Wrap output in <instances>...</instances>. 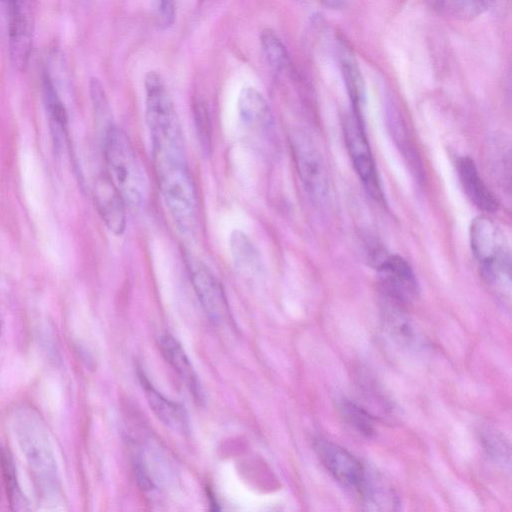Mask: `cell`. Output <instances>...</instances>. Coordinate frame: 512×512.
<instances>
[{
    "mask_svg": "<svg viewBox=\"0 0 512 512\" xmlns=\"http://www.w3.org/2000/svg\"><path fill=\"white\" fill-rule=\"evenodd\" d=\"M368 253L373 267L380 274L382 294L404 304L416 296L417 281L405 259L387 254L380 248H372Z\"/></svg>",
    "mask_w": 512,
    "mask_h": 512,
    "instance_id": "obj_7",
    "label": "cell"
},
{
    "mask_svg": "<svg viewBox=\"0 0 512 512\" xmlns=\"http://www.w3.org/2000/svg\"><path fill=\"white\" fill-rule=\"evenodd\" d=\"M7 14L10 60L15 69L22 71L27 67L31 54L30 26L20 2L10 8Z\"/></svg>",
    "mask_w": 512,
    "mask_h": 512,
    "instance_id": "obj_11",
    "label": "cell"
},
{
    "mask_svg": "<svg viewBox=\"0 0 512 512\" xmlns=\"http://www.w3.org/2000/svg\"><path fill=\"white\" fill-rule=\"evenodd\" d=\"M161 351L177 375L197 401H202V390L197 375L180 343L169 334L160 338Z\"/></svg>",
    "mask_w": 512,
    "mask_h": 512,
    "instance_id": "obj_14",
    "label": "cell"
},
{
    "mask_svg": "<svg viewBox=\"0 0 512 512\" xmlns=\"http://www.w3.org/2000/svg\"><path fill=\"white\" fill-rule=\"evenodd\" d=\"M19 2V0H0V3H2L6 9H10L11 7H13L15 4H17Z\"/></svg>",
    "mask_w": 512,
    "mask_h": 512,
    "instance_id": "obj_29",
    "label": "cell"
},
{
    "mask_svg": "<svg viewBox=\"0 0 512 512\" xmlns=\"http://www.w3.org/2000/svg\"><path fill=\"white\" fill-rule=\"evenodd\" d=\"M339 59L353 114L357 118L362 119L364 82L357 61L345 43H341L339 46Z\"/></svg>",
    "mask_w": 512,
    "mask_h": 512,
    "instance_id": "obj_16",
    "label": "cell"
},
{
    "mask_svg": "<svg viewBox=\"0 0 512 512\" xmlns=\"http://www.w3.org/2000/svg\"><path fill=\"white\" fill-rule=\"evenodd\" d=\"M456 168L464 191L474 205L485 212H495L498 201L482 180L474 161L467 156L459 157Z\"/></svg>",
    "mask_w": 512,
    "mask_h": 512,
    "instance_id": "obj_12",
    "label": "cell"
},
{
    "mask_svg": "<svg viewBox=\"0 0 512 512\" xmlns=\"http://www.w3.org/2000/svg\"><path fill=\"white\" fill-rule=\"evenodd\" d=\"M338 409L344 421L358 433L370 437L375 433L372 415L358 404L343 399L338 403Z\"/></svg>",
    "mask_w": 512,
    "mask_h": 512,
    "instance_id": "obj_24",
    "label": "cell"
},
{
    "mask_svg": "<svg viewBox=\"0 0 512 512\" xmlns=\"http://www.w3.org/2000/svg\"><path fill=\"white\" fill-rule=\"evenodd\" d=\"M313 447L328 473L344 488L356 493L367 475L363 464L345 448L329 440L315 439Z\"/></svg>",
    "mask_w": 512,
    "mask_h": 512,
    "instance_id": "obj_8",
    "label": "cell"
},
{
    "mask_svg": "<svg viewBox=\"0 0 512 512\" xmlns=\"http://www.w3.org/2000/svg\"><path fill=\"white\" fill-rule=\"evenodd\" d=\"M324 6L331 9H339L345 4V0H319Z\"/></svg>",
    "mask_w": 512,
    "mask_h": 512,
    "instance_id": "obj_28",
    "label": "cell"
},
{
    "mask_svg": "<svg viewBox=\"0 0 512 512\" xmlns=\"http://www.w3.org/2000/svg\"><path fill=\"white\" fill-rule=\"evenodd\" d=\"M109 177L130 206H140L147 197V179L126 133L112 125L102 137Z\"/></svg>",
    "mask_w": 512,
    "mask_h": 512,
    "instance_id": "obj_2",
    "label": "cell"
},
{
    "mask_svg": "<svg viewBox=\"0 0 512 512\" xmlns=\"http://www.w3.org/2000/svg\"><path fill=\"white\" fill-rule=\"evenodd\" d=\"M381 314L387 332L399 343L408 344L414 333L404 303L382 294Z\"/></svg>",
    "mask_w": 512,
    "mask_h": 512,
    "instance_id": "obj_17",
    "label": "cell"
},
{
    "mask_svg": "<svg viewBox=\"0 0 512 512\" xmlns=\"http://www.w3.org/2000/svg\"><path fill=\"white\" fill-rule=\"evenodd\" d=\"M439 13L458 19L470 21L481 15L486 7L485 0H428Z\"/></svg>",
    "mask_w": 512,
    "mask_h": 512,
    "instance_id": "obj_21",
    "label": "cell"
},
{
    "mask_svg": "<svg viewBox=\"0 0 512 512\" xmlns=\"http://www.w3.org/2000/svg\"><path fill=\"white\" fill-rule=\"evenodd\" d=\"M176 15L175 0H158V24L165 29L173 24Z\"/></svg>",
    "mask_w": 512,
    "mask_h": 512,
    "instance_id": "obj_26",
    "label": "cell"
},
{
    "mask_svg": "<svg viewBox=\"0 0 512 512\" xmlns=\"http://www.w3.org/2000/svg\"><path fill=\"white\" fill-rule=\"evenodd\" d=\"M484 441L487 443L486 447L489 450L490 454L494 457L498 456L500 458H504L505 455V445L499 437L495 435L488 434L484 437Z\"/></svg>",
    "mask_w": 512,
    "mask_h": 512,
    "instance_id": "obj_27",
    "label": "cell"
},
{
    "mask_svg": "<svg viewBox=\"0 0 512 512\" xmlns=\"http://www.w3.org/2000/svg\"><path fill=\"white\" fill-rule=\"evenodd\" d=\"M16 433L21 448L42 491L58 487L57 469L48 435L40 419L24 410L15 419Z\"/></svg>",
    "mask_w": 512,
    "mask_h": 512,
    "instance_id": "obj_4",
    "label": "cell"
},
{
    "mask_svg": "<svg viewBox=\"0 0 512 512\" xmlns=\"http://www.w3.org/2000/svg\"><path fill=\"white\" fill-rule=\"evenodd\" d=\"M290 148L302 185L316 205L326 204L329 181L321 151L314 139L304 130L296 129L289 137Z\"/></svg>",
    "mask_w": 512,
    "mask_h": 512,
    "instance_id": "obj_5",
    "label": "cell"
},
{
    "mask_svg": "<svg viewBox=\"0 0 512 512\" xmlns=\"http://www.w3.org/2000/svg\"><path fill=\"white\" fill-rule=\"evenodd\" d=\"M96 209L107 229L120 236L126 227V202L109 175L99 176L93 185Z\"/></svg>",
    "mask_w": 512,
    "mask_h": 512,
    "instance_id": "obj_10",
    "label": "cell"
},
{
    "mask_svg": "<svg viewBox=\"0 0 512 512\" xmlns=\"http://www.w3.org/2000/svg\"><path fill=\"white\" fill-rule=\"evenodd\" d=\"M188 267L193 289L207 316L215 323H227L230 311L221 283L200 261L189 259Z\"/></svg>",
    "mask_w": 512,
    "mask_h": 512,
    "instance_id": "obj_9",
    "label": "cell"
},
{
    "mask_svg": "<svg viewBox=\"0 0 512 512\" xmlns=\"http://www.w3.org/2000/svg\"><path fill=\"white\" fill-rule=\"evenodd\" d=\"M154 165L165 205L183 233L196 223L197 196L186 158L155 160Z\"/></svg>",
    "mask_w": 512,
    "mask_h": 512,
    "instance_id": "obj_3",
    "label": "cell"
},
{
    "mask_svg": "<svg viewBox=\"0 0 512 512\" xmlns=\"http://www.w3.org/2000/svg\"><path fill=\"white\" fill-rule=\"evenodd\" d=\"M89 91L95 124L99 128L102 138L106 131L114 125L109 101L101 82L95 77L90 79Z\"/></svg>",
    "mask_w": 512,
    "mask_h": 512,
    "instance_id": "obj_23",
    "label": "cell"
},
{
    "mask_svg": "<svg viewBox=\"0 0 512 512\" xmlns=\"http://www.w3.org/2000/svg\"><path fill=\"white\" fill-rule=\"evenodd\" d=\"M343 136L354 169L369 194L380 201L383 198L375 161L365 134L363 120L353 113L344 118Z\"/></svg>",
    "mask_w": 512,
    "mask_h": 512,
    "instance_id": "obj_6",
    "label": "cell"
},
{
    "mask_svg": "<svg viewBox=\"0 0 512 512\" xmlns=\"http://www.w3.org/2000/svg\"><path fill=\"white\" fill-rule=\"evenodd\" d=\"M470 245L482 277L502 295L510 293L511 249L501 228L489 217L478 216L470 225Z\"/></svg>",
    "mask_w": 512,
    "mask_h": 512,
    "instance_id": "obj_1",
    "label": "cell"
},
{
    "mask_svg": "<svg viewBox=\"0 0 512 512\" xmlns=\"http://www.w3.org/2000/svg\"><path fill=\"white\" fill-rule=\"evenodd\" d=\"M42 93L53 141L59 149L65 139L67 114L49 73L43 75Z\"/></svg>",
    "mask_w": 512,
    "mask_h": 512,
    "instance_id": "obj_15",
    "label": "cell"
},
{
    "mask_svg": "<svg viewBox=\"0 0 512 512\" xmlns=\"http://www.w3.org/2000/svg\"><path fill=\"white\" fill-rule=\"evenodd\" d=\"M229 247L238 269L253 272L259 267V251L246 233L238 229L233 230L229 238Z\"/></svg>",
    "mask_w": 512,
    "mask_h": 512,
    "instance_id": "obj_20",
    "label": "cell"
},
{
    "mask_svg": "<svg viewBox=\"0 0 512 512\" xmlns=\"http://www.w3.org/2000/svg\"><path fill=\"white\" fill-rule=\"evenodd\" d=\"M193 110L199 141L204 151L207 152L211 147V129L206 105L202 100H197Z\"/></svg>",
    "mask_w": 512,
    "mask_h": 512,
    "instance_id": "obj_25",
    "label": "cell"
},
{
    "mask_svg": "<svg viewBox=\"0 0 512 512\" xmlns=\"http://www.w3.org/2000/svg\"><path fill=\"white\" fill-rule=\"evenodd\" d=\"M138 375L148 404L155 416L171 430L186 432L188 428V419L183 407L161 395L160 392L151 385L147 377L142 372H139Z\"/></svg>",
    "mask_w": 512,
    "mask_h": 512,
    "instance_id": "obj_13",
    "label": "cell"
},
{
    "mask_svg": "<svg viewBox=\"0 0 512 512\" xmlns=\"http://www.w3.org/2000/svg\"><path fill=\"white\" fill-rule=\"evenodd\" d=\"M260 44L269 66L276 72H283L290 66L288 51L278 37L270 28H265L260 33Z\"/></svg>",
    "mask_w": 512,
    "mask_h": 512,
    "instance_id": "obj_22",
    "label": "cell"
},
{
    "mask_svg": "<svg viewBox=\"0 0 512 512\" xmlns=\"http://www.w3.org/2000/svg\"><path fill=\"white\" fill-rule=\"evenodd\" d=\"M356 494L360 502L369 510L392 509V505L396 504L391 489L369 472Z\"/></svg>",
    "mask_w": 512,
    "mask_h": 512,
    "instance_id": "obj_19",
    "label": "cell"
},
{
    "mask_svg": "<svg viewBox=\"0 0 512 512\" xmlns=\"http://www.w3.org/2000/svg\"><path fill=\"white\" fill-rule=\"evenodd\" d=\"M237 111L242 123L260 128L270 121V110L264 96L254 87L242 88L237 99Z\"/></svg>",
    "mask_w": 512,
    "mask_h": 512,
    "instance_id": "obj_18",
    "label": "cell"
}]
</instances>
